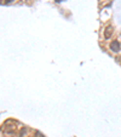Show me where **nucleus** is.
Returning <instances> with one entry per match:
<instances>
[{
  "label": "nucleus",
  "mask_w": 121,
  "mask_h": 137,
  "mask_svg": "<svg viewBox=\"0 0 121 137\" xmlns=\"http://www.w3.org/2000/svg\"><path fill=\"white\" fill-rule=\"evenodd\" d=\"M4 130H5V132H7V134H13V132L16 131V126H15V125H11V126L5 125Z\"/></svg>",
  "instance_id": "3"
},
{
  "label": "nucleus",
  "mask_w": 121,
  "mask_h": 137,
  "mask_svg": "<svg viewBox=\"0 0 121 137\" xmlns=\"http://www.w3.org/2000/svg\"><path fill=\"white\" fill-rule=\"evenodd\" d=\"M34 135H35V137H45L40 131H34Z\"/></svg>",
  "instance_id": "5"
},
{
  "label": "nucleus",
  "mask_w": 121,
  "mask_h": 137,
  "mask_svg": "<svg viewBox=\"0 0 121 137\" xmlns=\"http://www.w3.org/2000/svg\"><path fill=\"white\" fill-rule=\"evenodd\" d=\"M15 0H6V4H11V2H13Z\"/></svg>",
  "instance_id": "6"
},
{
  "label": "nucleus",
  "mask_w": 121,
  "mask_h": 137,
  "mask_svg": "<svg viewBox=\"0 0 121 137\" xmlns=\"http://www.w3.org/2000/svg\"><path fill=\"white\" fill-rule=\"evenodd\" d=\"M27 131H28V129H27V127H22V130H21V132H20V136L23 137L26 134H27Z\"/></svg>",
  "instance_id": "4"
},
{
  "label": "nucleus",
  "mask_w": 121,
  "mask_h": 137,
  "mask_svg": "<svg viewBox=\"0 0 121 137\" xmlns=\"http://www.w3.org/2000/svg\"><path fill=\"white\" fill-rule=\"evenodd\" d=\"M113 31H114V28H113V26H108L105 29H104V39H110L111 38V34H113Z\"/></svg>",
  "instance_id": "2"
},
{
  "label": "nucleus",
  "mask_w": 121,
  "mask_h": 137,
  "mask_svg": "<svg viewBox=\"0 0 121 137\" xmlns=\"http://www.w3.org/2000/svg\"><path fill=\"white\" fill-rule=\"evenodd\" d=\"M121 49V45L120 42L118 41V40H113L111 41V44H110V50L113 51V52H119Z\"/></svg>",
  "instance_id": "1"
},
{
  "label": "nucleus",
  "mask_w": 121,
  "mask_h": 137,
  "mask_svg": "<svg viewBox=\"0 0 121 137\" xmlns=\"http://www.w3.org/2000/svg\"><path fill=\"white\" fill-rule=\"evenodd\" d=\"M55 1H56V2H60L62 0H55Z\"/></svg>",
  "instance_id": "7"
}]
</instances>
